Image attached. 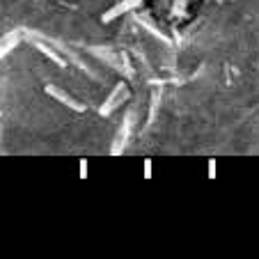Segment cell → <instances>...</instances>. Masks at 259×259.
<instances>
[{
	"mask_svg": "<svg viewBox=\"0 0 259 259\" xmlns=\"http://www.w3.org/2000/svg\"><path fill=\"white\" fill-rule=\"evenodd\" d=\"M46 92L51 94V97H55V99H60V101L62 103H67V106H71L73 110H83V106H80L78 101H73L71 97H67V94L62 92V90H58V88H53V85H49V88H46Z\"/></svg>",
	"mask_w": 259,
	"mask_h": 259,
	"instance_id": "6da1fadb",
	"label": "cell"
},
{
	"mask_svg": "<svg viewBox=\"0 0 259 259\" xmlns=\"http://www.w3.org/2000/svg\"><path fill=\"white\" fill-rule=\"evenodd\" d=\"M138 5V0H126V3H122L119 7H115V10H110L106 16H103V21H110V19H115L117 14H122V12H126V10H131V7H136Z\"/></svg>",
	"mask_w": 259,
	"mask_h": 259,
	"instance_id": "7a4b0ae2",
	"label": "cell"
}]
</instances>
